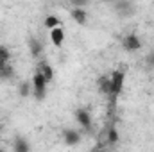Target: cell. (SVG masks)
<instances>
[{"label":"cell","instance_id":"7a4b0ae2","mask_svg":"<svg viewBox=\"0 0 154 152\" xmlns=\"http://www.w3.org/2000/svg\"><path fill=\"white\" fill-rule=\"evenodd\" d=\"M109 81H111V97L116 99L122 90H124V81H125V72L124 70H115L111 75H109Z\"/></svg>","mask_w":154,"mask_h":152},{"label":"cell","instance_id":"ac0fdd59","mask_svg":"<svg viewBox=\"0 0 154 152\" xmlns=\"http://www.w3.org/2000/svg\"><path fill=\"white\" fill-rule=\"evenodd\" d=\"M0 152H4V150H2V149H0Z\"/></svg>","mask_w":154,"mask_h":152},{"label":"cell","instance_id":"7c38bea8","mask_svg":"<svg viewBox=\"0 0 154 152\" xmlns=\"http://www.w3.org/2000/svg\"><path fill=\"white\" fill-rule=\"evenodd\" d=\"M9 57H11V54H9V48H7L5 45H0V66H4V65H9Z\"/></svg>","mask_w":154,"mask_h":152},{"label":"cell","instance_id":"e0dca14e","mask_svg":"<svg viewBox=\"0 0 154 152\" xmlns=\"http://www.w3.org/2000/svg\"><path fill=\"white\" fill-rule=\"evenodd\" d=\"M147 61H149V65H154V52L149 56V59H147Z\"/></svg>","mask_w":154,"mask_h":152},{"label":"cell","instance_id":"5b68a950","mask_svg":"<svg viewBox=\"0 0 154 152\" xmlns=\"http://www.w3.org/2000/svg\"><path fill=\"white\" fill-rule=\"evenodd\" d=\"M63 138H65V143L68 147H74V145H77L81 141V134L77 131H74V129H65L63 131Z\"/></svg>","mask_w":154,"mask_h":152},{"label":"cell","instance_id":"3957f363","mask_svg":"<svg viewBox=\"0 0 154 152\" xmlns=\"http://www.w3.org/2000/svg\"><path fill=\"white\" fill-rule=\"evenodd\" d=\"M122 47L127 50V52H134V50H140L142 48V39L138 34H127L125 38L122 39Z\"/></svg>","mask_w":154,"mask_h":152},{"label":"cell","instance_id":"ba28073f","mask_svg":"<svg viewBox=\"0 0 154 152\" xmlns=\"http://www.w3.org/2000/svg\"><path fill=\"white\" fill-rule=\"evenodd\" d=\"M38 72L45 77V81H47L48 84L52 82V79H54V68H52L48 63H41V65L38 66Z\"/></svg>","mask_w":154,"mask_h":152},{"label":"cell","instance_id":"6da1fadb","mask_svg":"<svg viewBox=\"0 0 154 152\" xmlns=\"http://www.w3.org/2000/svg\"><path fill=\"white\" fill-rule=\"evenodd\" d=\"M31 86H32V95H34V99H36V100H43V99L47 97L48 82L45 81V77L41 75L38 70L34 72V77H32V82H31Z\"/></svg>","mask_w":154,"mask_h":152},{"label":"cell","instance_id":"52a82bcc","mask_svg":"<svg viewBox=\"0 0 154 152\" xmlns=\"http://www.w3.org/2000/svg\"><path fill=\"white\" fill-rule=\"evenodd\" d=\"M70 16H72V20L75 22L77 25H84L86 20H88V14H86V11L82 7H74L70 11Z\"/></svg>","mask_w":154,"mask_h":152},{"label":"cell","instance_id":"9a60e30c","mask_svg":"<svg viewBox=\"0 0 154 152\" xmlns=\"http://www.w3.org/2000/svg\"><path fill=\"white\" fill-rule=\"evenodd\" d=\"M29 91L32 93V86H31L29 82H23V84H22V88H20V95H22V97H27V95H29Z\"/></svg>","mask_w":154,"mask_h":152},{"label":"cell","instance_id":"5bb4252c","mask_svg":"<svg viewBox=\"0 0 154 152\" xmlns=\"http://www.w3.org/2000/svg\"><path fill=\"white\" fill-rule=\"evenodd\" d=\"M118 141V132L116 129H109L108 131V143H116Z\"/></svg>","mask_w":154,"mask_h":152},{"label":"cell","instance_id":"277c9868","mask_svg":"<svg viewBox=\"0 0 154 152\" xmlns=\"http://www.w3.org/2000/svg\"><path fill=\"white\" fill-rule=\"evenodd\" d=\"M75 120L82 129H86V131L91 129V114L88 113L86 109H77L75 111Z\"/></svg>","mask_w":154,"mask_h":152},{"label":"cell","instance_id":"8992f818","mask_svg":"<svg viewBox=\"0 0 154 152\" xmlns=\"http://www.w3.org/2000/svg\"><path fill=\"white\" fill-rule=\"evenodd\" d=\"M48 36H50V41H52L54 47H61V45L65 43V29H63V27L52 29Z\"/></svg>","mask_w":154,"mask_h":152},{"label":"cell","instance_id":"2e32d148","mask_svg":"<svg viewBox=\"0 0 154 152\" xmlns=\"http://www.w3.org/2000/svg\"><path fill=\"white\" fill-rule=\"evenodd\" d=\"M31 50H32V54H34V56H38L39 52H41L39 41H36V39H32V41H31Z\"/></svg>","mask_w":154,"mask_h":152},{"label":"cell","instance_id":"4fadbf2b","mask_svg":"<svg viewBox=\"0 0 154 152\" xmlns=\"http://www.w3.org/2000/svg\"><path fill=\"white\" fill-rule=\"evenodd\" d=\"M11 77H13V68H11V65L0 66V79H11Z\"/></svg>","mask_w":154,"mask_h":152},{"label":"cell","instance_id":"30bf717a","mask_svg":"<svg viewBox=\"0 0 154 152\" xmlns=\"http://www.w3.org/2000/svg\"><path fill=\"white\" fill-rule=\"evenodd\" d=\"M43 25H45V29H57V27H61V22H59V18L57 16H54V14H48L47 18H45V22H43Z\"/></svg>","mask_w":154,"mask_h":152},{"label":"cell","instance_id":"8fae6325","mask_svg":"<svg viewBox=\"0 0 154 152\" xmlns=\"http://www.w3.org/2000/svg\"><path fill=\"white\" fill-rule=\"evenodd\" d=\"M14 152H31V145H29V141L27 140H23V138H18L16 141H14Z\"/></svg>","mask_w":154,"mask_h":152},{"label":"cell","instance_id":"9c48e42d","mask_svg":"<svg viewBox=\"0 0 154 152\" xmlns=\"http://www.w3.org/2000/svg\"><path fill=\"white\" fill-rule=\"evenodd\" d=\"M99 91L102 95H111V81H109V77L102 75L99 79Z\"/></svg>","mask_w":154,"mask_h":152}]
</instances>
